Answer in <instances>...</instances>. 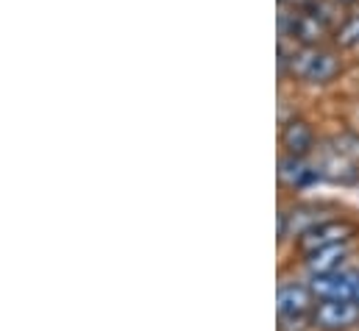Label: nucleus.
<instances>
[{"label":"nucleus","mask_w":359,"mask_h":331,"mask_svg":"<svg viewBox=\"0 0 359 331\" xmlns=\"http://www.w3.org/2000/svg\"><path fill=\"white\" fill-rule=\"evenodd\" d=\"M278 67H281V73H290L301 83H329L343 73V59L323 45L292 48V53H287L284 42H281L278 45Z\"/></svg>","instance_id":"obj_1"},{"label":"nucleus","mask_w":359,"mask_h":331,"mask_svg":"<svg viewBox=\"0 0 359 331\" xmlns=\"http://www.w3.org/2000/svg\"><path fill=\"white\" fill-rule=\"evenodd\" d=\"M278 34L281 39H290L298 48H312L323 45L332 28L301 6H278Z\"/></svg>","instance_id":"obj_2"},{"label":"nucleus","mask_w":359,"mask_h":331,"mask_svg":"<svg viewBox=\"0 0 359 331\" xmlns=\"http://www.w3.org/2000/svg\"><path fill=\"white\" fill-rule=\"evenodd\" d=\"M312 323L323 331H346L359 323V304L354 298H326L318 301Z\"/></svg>","instance_id":"obj_3"},{"label":"nucleus","mask_w":359,"mask_h":331,"mask_svg":"<svg viewBox=\"0 0 359 331\" xmlns=\"http://www.w3.org/2000/svg\"><path fill=\"white\" fill-rule=\"evenodd\" d=\"M354 234H357V226L348 223V220H320V223H315L312 229H306L301 234L298 248L304 253H312V250L329 248V245H337V243H348Z\"/></svg>","instance_id":"obj_4"},{"label":"nucleus","mask_w":359,"mask_h":331,"mask_svg":"<svg viewBox=\"0 0 359 331\" xmlns=\"http://www.w3.org/2000/svg\"><path fill=\"white\" fill-rule=\"evenodd\" d=\"M315 292L304 284H281L276 292V309L278 318H309L315 312Z\"/></svg>","instance_id":"obj_5"},{"label":"nucleus","mask_w":359,"mask_h":331,"mask_svg":"<svg viewBox=\"0 0 359 331\" xmlns=\"http://www.w3.org/2000/svg\"><path fill=\"white\" fill-rule=\"evenodd\" d=\"M354 284H357V273L332 270V273L315 276L309 287L318 301H326V298H354Z\"/></svg>","instance_id":"obj_6"},{"label":"nucleus","mask_w":359,"mask_h":331,"mask_svg":"<svg viewBox=\"0 0 359 331\" xmlns=\"http://www.w3.org/2000/svg\"><path fill=\"white\" fill-rule=\"evenodd\" d=\"M281 148L290 156H306L315 148V131L306 120L292 117L284 128H281Z\"/></svg>","instance_id":"obj_7"},{"label":"nucleus","mask_w":359,"mask_h":331,"mask_svg":"<svg viewBox=\"0 0 359 331\" xmlns=\"http://www.w3.org/2000/svg\"><path fill=\"white\" fill-rule=\"evenodd\" d=\"M346 256H348V245L346 243H337V245H329V248L306 253V267H309L312 276L332 273V270H340V264H343Z\"/></svg>","instance_id":"obj_8"},{"label":"nucleus","mask_w":359,"mask_h":331,"mask_svg":"<svg viewBox=\"0 0 359 331\" xmlns=\"http://www.w3.org/2000/svg\"><path fill=\"white\" fill-rule=\"evenodd\" d=\"M315 175H318V173L304 162V156H290V154H284V156L278 159V181L287 184V187H304V184H309Z\"/></svg>","instance_id":"obj_9"},{"label":"nucleus","mask_w":359,"mask_h":331,"mask_svg":"<svg viewBox=\"0 0 359 331\" xmlns=\"http://www.w3.org/2000/svg\"><path fill=\"white\" fill-rule=\"evenodd\" d=\"M332 34H334V45H337V48H343V50L359 48V14L343 17V22H340Z\"/></svg>","instance_id":"obj_10"},{"label":"nucleus","mask_w":359,"mask_h":331,"mask_svg":"<svg viewBox=\"0 0 359 331\" xmlns=\"http://www.w3.org/2000/svg\"><path fill=\"white\" fill-rule=\"evenodd\" d=\"M332 154L346 162H359V137L357 134H340L332 140Z\"/></svg>","instance_id":"obj_11"},{"label":"nucleus","mask_w":359,"mask_h":331,"mask_svg":"<svg viewBox=\"0 0 359 331\" xmlns=\"http://www.w3.org/2000/svg\"><path fill=\"white\" fill-rule=\"evenodd\" d=\"M304 0H278V6H301Z\"/></svg>","instance_id":"obj_12"},{"label":"nucleus","mask_w":359,"mask_h":331,"mask_svg":"<svg viewBox=\"0 0 359 331\" xmlns=\"http://www.w3.org/2000/svg\"><path fill=\"white\" fill-rule=\"evenodd\" d=\"M354 301L359 304V273H357V284H354Z\"/></svg>","instance_id":"obj_13"},{"label":"nucleus","mask_w":359,"mask_h":331,"mask_svg":"<svg viewBox=\"0 0 359 331\" xmlns=\"http://www.w3.org/2000/svg\"><path fill=\"white\" fill-rule=\"evenodd\" d=\"M337 3H340V6H357L359 0H337Z\"/></svg>","instance_id":"obj_14"}]
</instances>
